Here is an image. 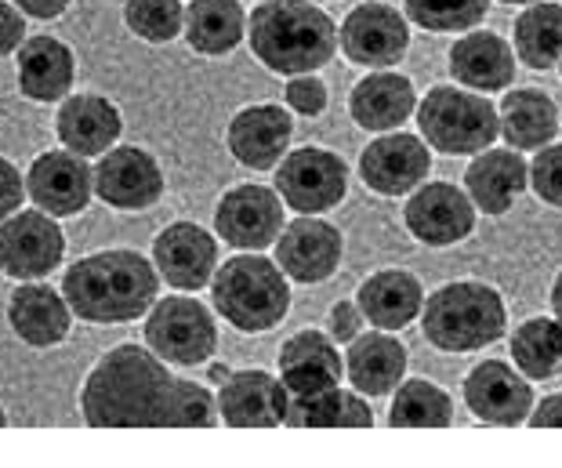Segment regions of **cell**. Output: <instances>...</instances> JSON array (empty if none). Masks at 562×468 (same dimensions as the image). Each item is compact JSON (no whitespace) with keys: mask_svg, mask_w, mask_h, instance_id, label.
Masks as SVG:
<instances>
[{"mask_svg":"<svg viewBox=\"0 0 562 468\" xmlns=\"http://www.w3.org/2000/svg\"><path fill=\"white\" fill-rule=\"evenodd\" d=\"M80 417L91 428H214L218 403L149 345L121 342L83 378Z\"/></svg>","mask_w":562,"mask_h":468,"instance_id":"6da1fadb","label":"cell"},{"mask_svg":"<svg viewBox=\"0 0 562 468\" xmlns=\"http://www.w3.org/2000/svg\"><path fill=\"white\" fill-rule=\"evenodd\" d=\"M160 272L142 250L105 247L74 261L63 276V294L74 316L94 327L135 323L160 298Z\"/></svg>","mask_w":562,"mask_h":468,"instance_id":"7a4b0ae2","label":"cell"},{"mask_svg":"<svg viewBox=\"0 0 562 468\" xmlns=\"http://www.w3.org/2000/svg\"><path fill=\"white\" fill-rule=\"evenodd\" d=\"M247 41L277 77L316 74L338 55V26L316 0H258L247 15Z\"/></svg>","mask_w":562,"mask_h":468,"instance_id":"3957f363","label":"cell"},{"mask_svg":"<svg viewBox=\"0 0 562 468\" xmlns=\"http://www.w3.org/2000/svg\"><path fill=\"white\" fill-rule=\"evenodd\" d=\"M422 334L439 353H480L505 338L508 305L494 283L486 280H450L425 294Z\"/></svg>","mask_w":562,"mask_h":468,"instance_id":"277c9868","label":"cell"},{"mask_svg":"<svg viewBox=\"0 0 562 468\" xmlns=\"http://www.w3.org/2000/svg\"><path fill=\"white\" fill-rule=\"evenodd\" d=\"M207 287L214 312L240 334H266L291 312V280L277 258H261V250H240L222 261Z\"/></svg>","mask_w":562,"mask_h":468,"instance_id":"5b68a950","label":"cell"},{"mask_svg":"<svg viewBox=\"0 0 562 468\" xmlns=\"http://www.w3.org/2000/svg\"><path fill=\"white\" fill-rule=\"evenodd\" d=\"M417 135L442 156H475L497 142V110L480 91L461 83H436L417 99Z\"/></svg>","mask_w":562,"mask_h":468,"instance_id":"8992f818","label":"cell"},{"mask_svg":"<svg viewBox=\"0 0 562 468\" xmlns=\"http://www.w3.org/2000/svg\"><path fill=\"white\" fill-rule=\"evenodd\" d=\"M146 345L171 367H200L218 349V323L193 294H167L146 312Z\"/></svg>","mask_w":562,"mask_h":468,"instance_id":"52a82bcc","label":"cell"},{"mask_svg":"<svg viewBox=\"0 0 562 468\" xmlns=\"http://www.w3.org/2000/svg\"><path fill=\"white\" fill-rule=\"evenodd\" d=\"M272 189L297 214H327L349 193V164L330 149L302 146L283 153L272 175Z\"/></svg>","mask_w":562,"mask_h":468,"instance_id":"ba28073f","label":"cell"},{"mask_svg":"<svg viewBox=\"0 0 562 468\" xmlns=\"http://www.w3.org/2000/svg\"><path fill=\"white\" fill-rule=\"evenodd\" d=\"M66 258V233L47 211H15L0 222V272L8 280H44Z\"/></svg>","mask_w":562,"mask_h":468,"instance_id":"9c48e42d","label":"cell"},{"mask_svg":"<svg viewBox=\"0 0 562 468\" xmlns=\"http://www.w3.org/2000/svg\"><path fill=\"white\" fill-rule=\"evenodd\" d=\"M338 47L356 66L392 69L411 52V22L385 0H367L345 15L338 26Z\"/></svg>","mask_w":562,"mask_h":468,"instance_id":"30bf717a","label":"cell"},{"mask_svg":"<svg viewBox=\"0 0 562 468\" xmlns=\"http://www.w3.org/2000/svg\"><path fill=\"white\" fill-rule=\"evenodd\" d=\"M475 219H480L475 203L453 182H422L403 203L406 233L425 247L464 244L475 233Z\"/></svg>","mask_w":562,"mask_h":468,"instance_id":"8fae6325","label":"cell"},{"mask_svg":"<svg viewBox=\"0 0 562 468\" xmlns=\"http://www.w3.org/2000/svg\"><path fill=\"white\" fill-rule=\"evenodd\" d=\"M286 203L272 186H233L214 208V230L236 250H266L277 244L286 225Z\"/></svg>","mask_w":562,"mask_h":468,"instance_id":"7c38bea8","label":"cell"},{"mask_svg":"<svg viewBox=\"0 0 562 468\" xmlns=\"http://www.w3.org/2000/svg\"><path fill=\"white\" fill-rule=\"evenodd\" d=\"M533 403L530 378H522L516 364H505V359H483L464 378V406L483 425L519 428L530 417Z\"/></svg>","mask_w":562,"mask_h":468,"instance_id":"4fadbf2b","label":"cell"},{"mask_svg":"<svg viewBox=\"0 0 562 468\" xmlns=\"http://www.w3.org/2000/svg\"><path fill=\"white\" fill-rule=\"evenodd\" d=\"M432 171V149L411 131H385L360 153V178L378 197H406Z\"/></svg>","mask_w":562,"mask_h":468,"instance_id":"5bb4252c","label":"cell"},{"mask_svg":"<svg viewBox=\"0 0 562 468\" xmlns=\"http://www.w3.org/2000/svg\"><path fill=\"white\" fill-rule=\"evenodd\" d=\"M277 266L291 283H323L341 269L345 236L319 214H302L277 236Z\"/></svg>","mask_w":562,"mask_h":468,"instance_id":"9a60e30c","label":"cell"},{"mask_svg":"<svg viewBox=\"0 0 562 468\" xmlns=\"http://www.w3.org/2000/svg\"><path fill=\"white\" fill-rule=\"evenodd\" d=\"M164 171L157 156L138 146H113L94 167V197L113 211H146L164 197Z\"/></svg>","mask_w":562,"mask_h":468,"instance_id":"2e32d148","label":"cell"},{"mask_svg":"<svg viewBox=\"0 0 562 468\" xmlns=\"http://www.w3.org/2000/svg\"><path fill=\"white\" fill-rule=\"evenodd\" d=\"M94 193V167L69 149H47L30 164L26 197L52 219H74Z\"/></svg>","mask_w":562,"mask_h":468,"instance_id":"e0dca14e","label":"cell"},{"mask_svg":"<svg viewBox=\"0 0 562 468\" xmlns=\"http://www.w3.org/2000/svg\"><path fill=\"white\" fill-rule=\"evenodd\" d=\"M153 266L175 291H203L218 269V239L196 222H171L153 239Z\"/></svg>","mask_w":562,"mask_h":468,"instance_id":"ac0fdd59","label":"cell"},{"mask_svg":"<svg viewBox=\"0 0 562 468\" xmlns=\"http://www.w3.org/2000/svg\"><path fill=\"white\" fill-rule=\"evenodd\" d=\"M218 422L229 428H280L286 422V403L291 392L280 378L266 370H233L229 381L218 386Z\"/></svg>","mask_w":562,"mask_h":468,"instance_id":"d6986e66","label":"cell"},{"mask_svg":"<svg viewBox=\"0 0 562 468\" xmlns=\"http://www.w3.org/2000/svg\"><path fill=\"white\" fill-rule=\"evenodd\" d=\"M291 138L294 120L277 102L244 105L225 131V146H229L233 160L244 164L247 171H272L283 160V153L291 149Z\"/></svg>","mask_w":562,"mask_h":468,"instance_id":"ffe728a7","label":"cell"},{"mask_svg":"<svg viewBox=\"0 0 562 468\" xmlns=\"http://www.w3.org/2000/svg\"><path fill=\"white\" fill-rule=\"evenodd\" d=\"M516 66H519L516 47L494 30L461 33L447 55L450 77L458 80L461 88L480 91V94L508 91L512 83H516Z\"/></svg>","mask_w":562,"mask_h":468,"instance_id":"44dd1931","label":"cell"},{"mask_svg":"<svg viewBox=\"0 0 562 468\" xmlns=\"http://www.w3.org/2000/svg\"><path fill=\"white\" fill-rule=\"evenodd\" d=\"M74 320L77 316L69 309L66 294L44 280L19 283L8 298V327L30 349H55V345H63L69 331H74Z\"/></svg>","mask_w":562,"mask_h":468,"instance_id":"7402d4cb","label":"cell"},{"mask_svg":"<svg viewBox=\"0 0 562 468\" xmlns=\"http://www.w3.org/2000/svg\"><path fill=\"white\" fill-rule=\"evenodd\" d=\"M526 189H530V167L512 146H486L472 156L469 171H464V193L475 203V211L490 214V219L508 214Z\"/></svg>","mask_w":562,"mask_h":468,"instance_id":"603a6c76","label":"cell"},{"mask_svg":"<svg viewBox=\"0 0 562 468\" xmlns=\"http://www.w3.org/2000/svg\"><path fill=\"white\" fill-rule=\"evenodd\" d=\"M277 364H280V381L291 395L334 389V386H341V378H345V356L338 349V342L316 327L291 334V338L280 345Z\"/></svg>","mask_w":562,"mask_h":468,"instance_id":"cb8c5ba5","label":"cell"},{"mask_svg":"<svg viewBox=\"0 0 562 468\" xmlns=\"http://www.w3.org/2000/svg\"><path fill=\"white\" fill-rule=\"evenodd\" d=\"M55 135L63 149L91 160L121 142L124 116L105 94H66L55 113Z\"/></svg>","mask_w":562,"mask_h":468,"instance_id":"d4e9b609","label":"cell"},{"mask_svg":"<svg viewBox=\"0 0 562 468\" xmlns=\"http://www.w3.org/2000/svg\"><path fill=\"white\" fill-rule=\"evenodd\" d=\"M19 66V94L30 102L55 105L74 91L77 80V55L74 47L58 37H26L15 52Z\"/></svg>","mask_w":562,"mask_h":468,"instance_id":"484cf974","label":"cell"},{"mask_svg":"<svg viewBox=\"0 0 562 468\" xmlns=\"http://www.w3.org/2000/svg\"><path fill=\"white\" fill-rule=\"evenodd\" d=\"M406 364H411L406 345L392 331L374 327V331L356 334L349 342V353H345V378H349V386L360 395L378 400V395H392V389L406 378Z\"/></svg>","mask_w":562,"mask_h":468,"instance_id":"4316f807","label":"cell"},{"mask_svg":"<svg viewBox=\"0 0 562 468\" xmlns=\"http://www.w3.org/2000/svg\"><path fill=\"white\" fill-rule=\"evenodd\" d=\"M417 110V88L411 77L392 74V69H374L363 77L349 94V113L356 127L370 131V135H385V131H400Z\"/></svg>","mask_w":562,"mask_h":468,"instance_id":"83f0119b","label":"cell"},{"mask_svg":"<svg viewBox=\"0 0 562 468\" xmlns=\"http://www.w3.org/2000/svg\"><path fill=\"white\" fill-rule=\"evenodd\" d=\"M356 305H360L363 320L378 331H403L422 316L425 287L414 272L406 269H378L356 291Z\"/></svg>","mask_w":562,"mask_h":468,"instance_id":"f1b7e54d","label":"cell"},{"mask_svg":"<svg viewBox=\"0 0 562 468\" xmlns=\"http://www.w3.org/2000/svg\"><path fill=\"white\" fill-rule=\"evenodd\" d=\"M497 138L519 153H537L559 138V105L537 88H508L497 105Z\"/></svg>","mask_w":562,"mask_h":468,"instance_id":"f546056e","label":"cell"},{"mask_svg":"<svg viewBox=\"0 0 562 468\" xmlns=\"http://www.w3.org/2000/svg\"><path fill=\"white\" fill-rule=\"evenodd\" d=\"M182 37L196 55L222 58L247 37V11L240 0H193L186 8Z\"/></svg>","mask_w":562,"mask_h":468,"instance_id":"4dcf8cb0","label":"cell"},{"mask_svg":"<svg viewBox=\"0 0 562 468\" xmlns=\"http://www.w3.org/2000/svg\"><path fill=\"white\" fill-rule=\"evenodd\" d=\"M512 47L526 69L544 74L562 63V4L555 0H533L512 22Z\"/></svg>","mask_w":562,"mask_h":468,"instance_id":"1f68e13d","label":"cell"},{"mask_svg":"<svg viewBox=\"0 0 562 468\" xmlns=\"http://www.w3.org/2000/svg\"><path fill=\"white\" fill-rule=\"evenodd\" d=\"M291 428H370L374 425V411H370L367 395L349 392L341 386L308 392V395H291L286 403V422Z\"/></svg>","mask_w":562,"mask_h":468,"instance_id":"d6a6232c","label":"cell"},{"mask_svg":"<svg viewBox=\"0 0 562 468\" xmlns=\"http://www.w3.org/2000/svg\"><path fill=\"white\" fill-rule=\"evenodd\" d=\"M512 364L522 378L548 381L562 375V323L555 316H530L512 331Z\"/></svg>","mask_w":562,"mask_h":468,"instance_id":"836d02e7","label":"cell"},{"mask_svg":"<svg viewBox=\"0 0 562 468\" xmlns=\"http://www.w3.org/2000/svg\"><path fill=\"white\" fill-rule=\"evenodd\" d=\"M389 425L392 428H450L453 425L450 392L425 378H403L400 386L392 389Z\"/></svg>","mask_w":562,"mask_h":468,"instance_id":"e575fe53","label":"cell"},{"mask_svg":"<svg viewBox=\"0 0 562 468\" xmlns=\"http://www.w3.org/2000/svg\"><path fill=\"white\" fill-rule=\"evenodd\" d=\"M490 0H403V15L425 33H469L483 26Z\"/></svg>","mask_w":562,"mask_h":468,"instance_id":"d590c367","label":"cell"},{"mask_svg":"<svg viewBox=\"0 0 562 468\" xmlns=\"http://www.w3.org/2000/svg\"><path fill=\"white\" fill-rule=\"evenodd\" d=\"M124 26L146 44H171L182 37V0H124Z\"/></svg>","mask_w":562,"mask_h":468,"instance_id":"8d00e7d4","label":"cell"},{"mask_svg":"<svg viewBox=\"0 0 562 468\" xmlns=\"http://www.w3.org/2000/svg\"><path fill=\"white\" fill-rule=\"evenodd\" d=\"M530 167V189L548 208H562V142H548L533 153Z\"/></svg>","mask_w":562,"mask_h":468,"instance_id":"74e56055","label":"cell"},{"mask_svg":"<svg viewBox=\"0 0 562 468\" xmlns=\"http://www.w3.org/2000/svg\"><path fill=\"white\" fill-rule=\"evenodd\" d=\"M286 80H291L286 83V105H291L294 113L319 116L323 110H327L330 94H327V83H323L319 77L302 74V77H286Z\"/></svg>","mask_w":562,"mask_h":468,"instance_id":"f35d334b","label":"cell"},{"mask_svg":"<svg viewBox=\"0 0 562 468\" xmlns=\"http://www.w3.org/2000/svg\"><path fill=\"white\" fill-rule=\"evenodd\" d=\"M26 203V175L8 156H0V222Z\"/></svg>","mask_w":562,"mask_h":468,"instance_id":"ab89813d","label":"cell"},{"mask_svg":"<svg viewBox=\"0 0 562 468\" xmlns=\"http://www.w3.org/2000/svg\"><path fill=\"white\" fill-rule=\"evenodd\" d=\"M363 312L356 302H338V305H330V316H327V334L338 345H349L356 334H363Z\"/></svg>","mask_w":562,"mask_h":468,"instance_id":"60d3db41","label":"cell"},{"mask_svg":"<svg viewBox=\"0 0 562 468\" xmlns=\"http://www.w3.org/2000/svg\"><path fill=\"white\" fill-rule=\"evenodd\" d=\"M22 41H26V15L11 0H0V58L15 55Z\"/></svg>","mask_w":562,"mask_h":468,"instance_id":"b9f144b4","label":"cell"},{"mask_svg":"<svg viewBox=\"0 0 562 468\" xmlns=\"http://www.w3.org/2000/svg\"><path fill=\"white\" fill-rule=\"evenodd\" d=\"M530 428H562V392L544 395V400L533 403L530 417H526Z\"/></svg>","mask_w":562,"mask_h":468,"instance_id":"7bdbcfd3","label":"cell"},{"mask_svg":"<svg viewBox=\"0 0 562 468\" xmlns=\"http://www.w3.org/2000/svg\"><path fill=\"white\" fill-rule=\"evenodd\" d=\"M11 4H15L22 15H30V19H58V15H66L69 11V4H74V0H11Z\"/></svg>","mask_w":562,"mask_h":468,"instance_id":"ee69618b","label":"cell"},{"mask_svg":"<svg viewBox=\"0 0 562 468\" xmlns=\"http://www.w3.org/2000/svg\"><path fill=\"white\" fill-rule=\"evenodd\" d=\"M203 375H207V386H225L233 370L225 367V364H207V370H203Z\"/></svg>","mask_w":562,"mask_h":468,"instance_id":"f6af8a7d","label":"cell"},{"mask_svg":"<svg viewBox=\"0 0 562 468\" xmlns=\"http://www.w3.org/2000/svg\"><path fill=\"white\" fill-rule=\"evenodd\" d=\"M548 302H552V316L562 323V272L552 280V294H548Z\"/></svg>","mask_w":562,"mask_h":468,"instance_id":"bcb514c9","label":"cell"},{"mask_svg":"<svg viewBox=\"0 0 562 468\" xmlns=\"http://www.w3.org/2000/svg\"><path fill=\"white\" fill-rule=\"evenodd\" d=\"M501 4H516V8H526V4H533V0H501Z\"/></svg>","mask_w":562,"mask_h":468,"instance_id":"7dc6e473","label":"cell"},{"mask_svg":"<svg viewBox=\"0 0 562 468\" xmlns=\"http://www.w3.org/2000/svg\"><path fill=\"white\" fill-rule=\"evenodd\" d=\"M8 425V414H4V406H0V428H4Z\"/></svg>","mask_w":562,"mask_h":468,"instance_id":"c3c4849f","label":"cell"},{"mask_svg":"<svg viewBox=\"0 0 562 468\" xmlns=\"http://www.w3.org/2000/svg\"><path fill=\"white\" fill-rule=\"evenodd\" d=\"M559 74H562V63H559Z\"/></svg>","mask_w":562,"mask_h":468,"instance_id":"681fc988","label":"cell"},{"mask_svg":"<svg viewBox=\"0 0 562 468\" xmlns=\"http://www.w3.org/2000/svg\"><path fill=\"white\" fill-rule=\"evenodd\" d=\"M316 4H319V0H316Z\"/></svg>","mask_w":562,"mask_h":468,"instance_id":"f907efd6","label":"cell"}]
</instances>
